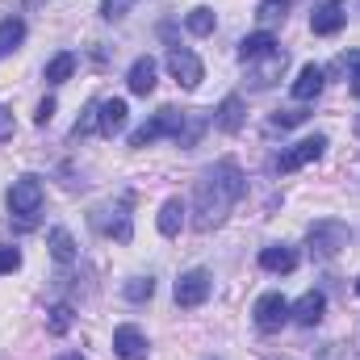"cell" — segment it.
Masks as SVG:
<instances>
[{
	"instance_id": "obj_32",
	"label": "cell",
	"mask_w": 360,
	"mask_h": 360,
	"mask_svg": "<svg viewBox=\"0 0 360 360\" xmlns=\"http://www.w3.org/2000/svg\"><path fill=\"white\" fill-rule=\"evenodd\" d=\"M51 117H55V96H46V101L38 105V113H34V122H38V126H46Z\"/></svg>"
},
{
	"instance_id": "obj_19",
	"label": "cell",
	"mask_w": 360,
	"mask_h": 360,
	"mask_svg": "<svg viewBox=\"0 0 360 360\" xmlns=\"http://www.w3.org/2000/svg\"><path fill=\"white\" fill-rule=\"evenodd\" d=\"M46 248H51V256H55L59 264H72V260H76V239H72L68 226H51V231H46Z\"/></svg>"
},
{
	"instance_id": "obj_38",
	"label": "cell",
	"mask_w": 360,
	"mask_h": 360,
	"mask_svg": "<svg viewBox=\"0 0 360 360\" xmlns=\"http://www.w3.org/2000/svg\"><path fill=\"white\" fill-rule=\"evenodd\" d=\"M30 4H38V0H30Z\"/></svg>"
},
{
	"instance_id": "obj_13",
	"label": "cell",
	"mask_w": 360,
	"mask_h": 360,
	"mask_svg": "<svg viewBox=\"0 0 360 360\" xmlns=\"http://www.w3.org/2000/svg\"><path fill=\"white\" fill-rule=\"evenodd\" d=\"M113 352L122 360H143L147 356V335H143L139 327L122 323V327H113Z\"/></svg>"
},
{
	"instance_id": "obj_37",
	"label": "cell",
	"mask_w": 360,
	"mask_h": 360,
	"mask_svg": "<svg viewBox=\"0 0 360 360\" xmlns=\"http://www.w3.org/2000/svg\"><path fill=\"white\" fill-rule=\"evenodd\" d=\"M356 293H360V276H356Z\"/></svg>"
},
{
	"instance_id": "obj_10",
	"label": "cell",
	"mask_w": 360,
	"mask_h": 360,
	"mask_svg": "<svg viewBox=\"0 0 360 360\" xmlns=\"http://www.w3.org/2000/svg\"><path fill=\"white\" fill-rule=\"evenodd\" d=\"M289 306H293V302H285L281 293H264V297L256 302L252 319H256V327H260V331H276V327H285V323H289Z\"/></svg>"
},
{
	"instance_id": "obj_28",
	"label": "cell",
	"mask_w": 360,
	"mask_h": 360,
	"mask_svg": "<svg viewBox=\"0 0 360 360\" xmlns=\"http://www.w3.org/2000/svg\"><path fill=\"white\" fill-rule=\"evenodd\" d=\"M134 4H139V0H101V17H105V21H117V17H126Z\"/></svg>"
},
{
	"instance_id": "obj_5",
	"label": "cell",
	"mask_w": 360,
	"mask_h": 360,
	"mask_svg": "<svg viewBox=\"0 0 360 360\" xmlns=\"http://www.w3.org/2000/svg\"><path fill=\"white\" fill-rule=\"evenodd\" d=\"M42 180L38 176H21L13 180V188H8V210L17 214V218H34L38 210H42Z\"/></svg>"
},
{
	"instance_id": "obj_22",
	"label": "cell",
	"mask_w": 360,
	"mask_h": 360,
	"mask_svg": "<svg viewBox=\"0 0 360 360\" xmlns=\"http://www.w3.org/2000/svg\"><path fill=\"white\" fill-rule=\"evenodd\" d=\"M285 63H289V55H285V51H281V46H276V51H272V55H264V68H260V72H256V89H269L272 80H276V76H281V72H285Z\"/></svg>"
},
{
	"instance_id": "obj_2",
	"label": "cell",
	"mask_w": 360,
	"mask_h": 360,
	"mask_svg": "<svg viewBox=\"0 0 360 360\" xmlns=\"http://www.w3.org/2000/svg\"><path fill=\"white\" fill-rule=\"evenodd\" d=\"M306 243H310V256H314V260H335V256L352 243V231H348V222H340V218H319V222L306 231Z\"/></svg>"
},
{
	"instance_id": "obj_26",
	"label": "cell",
	"mask_w": 360,
	"mask_h": 360,
	"mask_svg": "<svg viewBox=\"0 0 360 360\" xmlns=\"http://www.w3.org/2000/svg\"><path fill=\"white\" fill-rule=\"evenodd\" d=\"M285 13H289V0H260V4H256V21H260V25L285 21Z\"/></svg>"
},
{
	"instance_id": "obj_8",
	"label": "cell",
	"mask_w": 360,
	"mask_h": 360,
	"mask_svg": "<svg viewBox=\"0 0 360 360\" xmlns=\"http://www.w3.org/2000/svg\"><path fill=\"white\" fill-rule=\"evenodd\" d=\"M327 151V139L323 134H310V139H302V143H293L281 160H276V168L281 172H297V168H306V164H314L319 155Z\"/></svg>"
},
{
	"instance_id": "obj_17",
	"label": "cell",
	"mask_w": 360,
	"mask_h": 360,
	"mask_svg": "<svg viewBox=\"0 0 360 360\" xmlns=\"http://www.w3.org/2000/svg\"><path fill=\"white\" fill-rule=\"evenodd\" d=\"M260 269H264V272H281V276H285V272L297 269V252H293V248H285V243H272V248L260 252Z\"/></svg>"
},
{
	"instance_id": "obj_18",
	"label": "cell",
	"mask_w": 360,
	"mask_h": 360,
	"mask_svg": "<svg viewBox=\"0 0 360 360\" xmlns=\"http://www.w3.org/2000/svg\"><path fill=\"white\" fill-rule=\"evenodd\" d=\"M276 51V38H272L269 30H256V34H248L243 42H239V59L243 63H256V59H264Z\"/></svg>"
},
{
	"instance_id": "obj_24",
	"label": "cell",
	"mask_w": 360,
	"mask_h": 360,
	"mask_svg": "<svg viewBox=\"0 0 360 360\" xmlns=\"http://www.w3.org/2000/svg\"><path fill=\"white\" fill-rule=\"evenodd\" d=\"M184 25H188V34H197V38H205V34H214V25H218V17H214V8H193L188 17H184Z\"/></svg>"
},
{
	"instance_id": "obj_33",
	"label": "cell",
	"mask_w": 360,
	"mask_h": 360,
	"mask_svg": "<svg viewBox=\"0 0 360 360\" xmlns=\"http://www.w3.org/2000/svg\"><path fill=\"white\" fill-rule=\"evenodd\" d=\"M302 117H306L302 109H285V113H276V117H272V126H297Z\"/></svg>"
},
{
	"instance_id": "obj_14",
	"label": "cell",
	"mask_w": 360,
	"mask_h": 360,
	"mask_svg": "<svg viewBox=\"0 0 360 360\" xmlns=\"http://www.w3.org/2000/svg\"><path fill=\"white\" fill-rule=\"evenodd\" d=\"M323 84H327V72H323L319 63H306V68L297 72V80H293V101H297V105H310V101L323 92Z\"/></svg>"
},
{
	"instance_id": "obj_1",
	"label": "cell",
	"mask_w": 360,
	"mask_h": 360,
	"mask_svg": "<svg viewBox=\"0 0 360 360\" xmlns=\"http://www.w3.org/2000/svg\"><path fill=\"white\" fill-rule=\"evenodd\" d=\"M243 193H248V180L235 160H218L214 168H205L193 188V231H201V235L218 231Z\"/></svg>"
},
{
	"instance_id": "obj_25",
	"label": "cell",
	"mask_w": 360,
	"mask_h": 360,
	"mask_svg": "<svg viewBox=\"0 0 360 360\" xmlns=\"http://www.w3.org/2000/svg\"><path fill=\"white\" fill-rule=\"evenodd\" d=\"M122 293H126V302H151L155 281H151V276H130V281L122 285Z\"/></svg>"
},
{
	"instance_id": "obj_29",
	"label": "cell",
	"mask_w": 360,
	"mask_h": 360,
	"mask_svg": "<svg viewBox=\"0 0 360 360\" xmlns=\"http://www.w3.org/2000/svg\"><path fill=\"white\" fill-rule=\"evenodd\" d=\"M72 327V306H55L51 310V335H63Z\"/></svg>"
},
{
	"instance_id": "obj_12",
	"label": "cell",
	"mask_w": 360,
	"mask_h": 360,
	"mask_svg": "<svg viewBox=\"0 0 360 360\" xmlns=\"http://www.w3.org/2000/svg\"><path fill=\"white\" fill-rule=\"evenodd\" d=\"M323 310H327V297H323L319 289H310V293H302V297L289 306V319H293L297 327H319V323H323Z\"/></svg>"
},
{
	"instance_id": "obj_9",
	"label": "cell",
	"mask_w": 360,
	"mask_h": 360,
	"mask_svg": "<svg viewBox=\"0 0 360 360\" xmlns=\"http://www.w3.org/2000/svg\"><path fill=\"white\" fill-rule=\"evenodd\" d=\"M344 21H348V0H323V4L310 13V30H314L319 38L340 34V30H344Z\"/></svg>"
},
{
	"instance_id": "obj_6",
	"label": "cell",
	"mask_w": 360,
	"mask_h": 360,
	"mask_svg": "<svg viewBox=\"0 0 360 360\" xmlns=\"http://www.w3.org/2000/svg\"><path fill=\"white\" fill-rule=\"evenodd\" d=\"M210 289H214V276H210L205 269L180 272V281H176V306H184V310L201 306V302L210 297Z\"/></svg>"
},
{
	"instance_id": "obj_7",
	"label": "cell",
	"mask_w": 360,
	"mask_h": 360,
	"mask_svg": "<svg viewBox=\"0 0 360 360\" xmlns=\"http://www.w3.org/2000/svg\"><path fill=\"white\" fill-rule=\"evenodd\" d=\"M168 72H172V80H176L180 89H197V84L205 80L201 59H197L193 51H184V46H172V51H168Z\"/></svg>"
},
{
	"instance_id": "obj_36",
	"label": "cell",
	"mask_w": 360,
	"mask_h": 360,
	"mask_svg": "<svg viewBox=\"0 0 360 360\" xmlns=\"http://www.w3.org/2000/svg\"><path fill=\"white\" fill-rule=\"evenodd\" d=\"M356 134H360V113H356Z\"/></svg>"
},
{
	"instance_id": "obj_20",
	"label": "cell",
	"mask_w": 360,
	"mask_h": 360,
	"mask_svg": "<svg viewBox=\"0 0 360 360\" xmlns=\"http://www.w3.org/2000/svg\"><path fill=\"white\" fill-rule=\"evenodd\" d=\"M184 214H188V210L180 205V197H168V201H164V210H160V222H155L164 239H176V235H180V226H184Z\"/></svg>"
},
{
	"instance_id": "obj_23",
	"label": "cell",
	"mask_w": 360,
	"mask_h": 360,
	"mask_svg": "<svg viewBox=\"0 0 360 360\" xmlns=\"http://www.w3.org/2000/svg\"><path fill=\"white\" fill-rule=\"evenodd\" d=\"M72 72H76V55H72V51H59V55L46 63V80H51V84L72 80Z\"/></svg>"
},
{
	"instance_id": "obj_16",
	"label": "cell",
	"mask_w": 360,
	"mask_h": 360,
	"mask_svg": "<svg viewBox=\"0 0 360 360\" xmlns=\"http://www.w3.org/2000/svg\"><path fill=\"white\" fill-rule=\"evenodd\" d=\"M214 122H218V130H226V134H239V130H243V96H239V92L222 96V105H218Z\"/></svg>"
},
{
	"instance_id": "obj_4",
	"label": "cell",
	"mask_w": 360,
	"mask_h": 360,
	"mask_svg": "<svg viewBox=\"0 0 360 360\" xmlns=\"http://www.w3.org/2000/svg\"><path fill=\"white\" fill-rule=\"evenodd\" d=\"M184 117H188L184 109H176V105H164L151 122H143V126L130 134V147H134V151H143V147H151V143H155V139H164V134H168V139H180Z\"/></svg>"
},
{
	"instance_id": "obj_27",
	"label": "cell",
	"mask_w": 360,
	"mask_h": 360,
	"mask_svg": "<svg viewBox=\"0 0 360 360\" xmlns=\"http://www.w3.org/2000/svg\"><path fill=\"white\" fill-rule=\"evenodd\" d=\"M201 130H205V117H201V113H188V117H184V130H180V139H176V147H193V143L201 139Z\"/></svg>"
},
{
	"instance_id": "obj_35",
	"label": "cell",
	"mask_w": 360,
	"mask_h": 360,
	"mask_svg": "<svg viewBox=\"0 0 360 360\" xmlns=\"http://www.w3.org/2000/svg\"><path fill=\"white\" fill-rule=\"evenodd\" d=\"M59 360H84V356L80 352H68V356H59Z\"/></svg>"
},
{
	"instance_id": "obj_34",
	"label": "cell",
	"mask_w": 360,
	"mask_h": 360,
	"mask_svg": "<svg viewBox=\"0 0 360 360\" xmlns=\"http://www.w3.org/2000/svg\"><path fill=\"white\" fill-rule=\"evenodd\" d=\"M344 63H352V84H348V89H352V96H360V51H352Z\"/></svg>"
},
{
	"instance_id": "obj_31",
	"label": "cell",
	"mask_w": 360,
	"mask_h": 360,
	"mask_svg": "<svg viewBox=\"0 0 360 360\" xmlns=\"http://www.w3.org/2000/svg\"><path fill=\"white\" fill-rule=\"evenodd\" d=\"M13 130H17V117H13V109H8V105H0V143H4V139H13Z\"/></svg>"
},
{
	"instance_id": "obj_11",
	"label": "cell",
	"mask_w": 360,
	"mask_h": 360,
	"mask_svg": "<svg viewBox=\"0 0 360 360\" xmlns=\"http://www.w3.org/2000/svg\"><path fill=\"white\" fill-rule=\"evenodd\" d=\"M126 117H130V109H126V101H122V96H109V101H101V105H96V130H101L105 139L122 134V130H126Z\"/></svg>"
},
{
	"instance_id": "obj_30",
	"label": "cell",
	"mask_w": 360,
	"mask_h": 360,
	"mask_svg": "<svg viewBox=\"0 0 360 360\" xmlns=\"http://www.w3.org/2000/svg\"><path fill=\"white\" fill-rule=\"evenodd\" d=\"M21 269V252L17 248H0V272H17Z\"/></svg>"
},
{
	"instance_id": "obj_3",
	"label": "cell",
	"mask_w": 360,
	"mask_h": 360,
	"mask_svg": "<svg viewBox=\"0 0 360 360\" xmlns=\"http://www.w3.org/2000/svg\"><path fill=\"white\" fill-rule=\"evenodd\" d=\"M92 231L105 235V239H117V243H130L134 235V218H130V197H122L117 205H96L89 214Z\"/></svg>"
},
{
	"instance_id": "obj_21",
	"label": "cell",
	"mask_w": 360,
	"mask_h": 360,
	"mask_svg": "<svg viewBox=\"0 0 360 360\" xmlns=\"http://www.w3.org/2000/svg\"><path fill=\"white\" fill-rule=\"evenodd\" d=\"M25 42V21L21 17H4L0 21V55H13Z\"/></svg>"
},
{
	"instance_id": "obj_15",
	"label": "cell",
	"mask_w": 360,
	"mask_h": 360,
	"mask_svg": "<svg viewBox=\"0 0 360 360\" xmlns=\"http://www.w3.org/2000/svg\"><path fill=\"white\" fill-rule=\"evenodd\" d=\"M126 89L134 92V96H147V92H155V59H151V55H143V59H134V63H130Z\"/></svg>"
}]
</instances>
